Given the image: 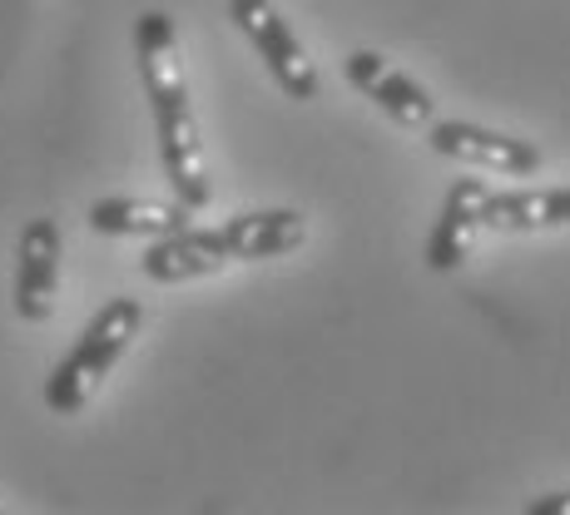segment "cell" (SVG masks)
Listing matches in <instances>:
<instances>
[{"mask_svg": "<svg viewBox=\"0 0 570 515\" xmlns=\"http://www.w3.org/2000/svg\"><path fill=\"white\" fill-rule=\"evenodd\" d=\"M135 55H139V75H145V95L155 109V129H159V159H164V179L179 194L184 208H208L214 184L204 169V145H199V119H194L189 100V80H184V55H179V30L164 10H145L135 20Z\"/></svg>", "mask_w": 570, "mask_h": 515, "instance_id": "6da1fadb", "label": "cell"}, {"mask_svg": "<svg viewBox=\"0 0 570 515\" xmlns=\"http://www.w3.org/2000/svg\"><path fill=\"white\" fill-rule=\"evenodd\" d=\"M145 327V308L135 298H109L100 313L85 323V333L75 337V347L55 362V372L46 377V407L55 416H75L85 412V402L100 392V382L115 372V362L129 353V343Z\"/></svg>", "mask_w": 570, "mask_h": 515, "instance_id": "7a4b0ae2", "label": "cell"}, {"mask_svg": "<svg viewBox=\"0 0 570 515\" xmlns=\"http://www.w3.org/2000/svg\"><path fill=\"white\" fill-rule=\"evenodd\" d=\"M228 20L248 36V46L258 50V60L268 65V75L278 80V90L288 100H298V105L317 100V90H323L317 65L308 60V50L293 36L288 20L273 10V0H228Z\"/></svg>", "mask_w": 570, "mask_h": 515, "instance_id": "3957f363", "label": "cell"}, {"mask_svg": "<svg viewBox=\"0 0 570 515\" xmlns=\"http://www.w3.org/2000/svg\"><path fill=\"white\" fill-rule=\"evenodd\" d=\"M426 145L442 159H456V164H466V169L507 174V179H521V174L541 169V149H535L531 139H511V135H501V129L471 125V119H432V125H426Z\"/></svg>", "mask_w": 570, "mask_h": 515, "instance_id": "277c9868", "label": "cell"}, {"mask_svg": "<svg viewBox=\"0 0 570 515\" xmlns=\"http://www.w3.org/2000/svg\"><path fill=\"white\" fill-rule=\"evenodd\" d=\"M60 258L65 238L55 218H30L16 244V317L20 323H46L60 293Z\"/></svg>", "mask_w": 570, "mask_h": 515, "instance_id": "5b68a950", "label": "cell"}, {"mask_svg": "<svg viewBox=\"0 0 570 515\" xmlns=\"http://www.w3.org/2000/svg\"><path fill=\"white\" fill-rule=\"evenodd\" d=\"M343 75H347V85H353V90H363L387 119H397V125H407V129H426V125H432L436 100L426 95V85H416L407 70H397L387 55L353 50L343 60Z\"/></svg>", "mask_w": 570, "mask_h": 515, "instance_id": "8992f818", "label": "cell"}, {"mask_svg": "<svg viewBox=\"0 0 570 515\" xmlns=\"http://www.w3.org/2000/svg\"><path fill=\"white\" fill-rule=\"evenodd\" d=\"M208 238L224 254V263H263V258H283L293 248H303L308 218L298 208H258V214H238L228 224L208 228Z\"/></svg>", "mask_w": 570, "mask_h": 515, "instance_id": "52a82bcc", "label": "cell"}, {"mask_svg": "<svg viewBox=\"0 0 570 515\" xmlns=\"http://www.w3.org/2000/svg\"><path fill=\"white\" fill-rule=\"evenodd\" d=\"M481 199H487V184L481 179H456L442 199V214L432 224L426 238V268L432 273H456L471 254V238L481 234Z\"/></svg>", "mask_w": 570, "mask_h": 515, "instance_id": "ba28073f", "label": "cell"}, {"mask_svg": "<svg viewBox=\"0 0 570 515\" xmlns=\"http://www.w3.org/2000/svg\"><path fill=\"white\" fill-rule=\"evenodd\" d=\"M481 228L497 234H531V228H566L570 224V184L556 189H507L481 199Z\"/></svg>", "mask_w": 570, "mask_h": 515, "instance_id": "9c48e42d", "label": "cell"}, {"mask_svg": "<svg viewBox=\"0 0 570 515\" xmlns=\"http://www.w3.org/2000/svg\"><path fill=\"white\" fill-rule=\"evenodd\" d=\"M194 208L184 204H149V199H100L90 204V228L105 238H164L189 228Z\"/></svg>", "mask_w": 570, "mask_h": 515, "instance_id": "30bf717a", "label": "cell"}, {"mask_svg": "<svg viewBox=\"0 0 570 515\" xmlns=\"http://www.w3.org/2000/svg\"><path fill=\"white\" fill-rule=\"evenodd\" d=\"M525 511H531V515H570V491H556V496H535Z\"/></svg>", "mask_w": 570, "mask_h": 515, "instance_id": "8fae6325", "label": "cell"}]
</instances>
